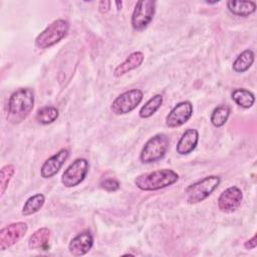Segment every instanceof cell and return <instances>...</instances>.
Instances as JSON below:
<instances>
[{"instance_id": "cell-1", "label": "cell", "mask_w": 257, "mask_h": 257, "mask_svg": "<svg viewBox=\"0 0 257 257\" xmlns=\"http://www.w3.org/2000/svg\"><path fill=\"white\" fill-rule=\"evenodd\" d=\"M34 106V93L30 88L22 87L14 91L8 100L7 119L17 124L23 121Z\"/></svg>"}, {"instance_id": "cell-2", "label": "cell", "mask_w": 257, "mask_h": 257, "mask_svg": "<svg viewBox=\"0 0 257 257\" xmlns=\"http://www.w3.org/2000/svg\"><path fill=\"white\" fill-rule=\"evenodd\" d=\"M178 180L179 175L175 171L163 169L139 175L135 184L142 191H157L175 184Z\"/></svg>"}, {"instance_id": "cell-3", "label": "cell", "mask_w": 257, "mask_h": 257, "mask_svg": "<svg viewBox=\"0 0 257 257\" xmlns=\"http://www.w3.org/2000/svg\"><path fill=\"white\" fill-rule=\"evenodd\" d=\"M68 30L69 23L66 20L56 19L37 35L35 38V46L39 49L49 48L62 40L67 35Z\"/></svg>"}, {"instance_id": "cell-4", "label": "cell", "mask_w": 257, "mask_h": 257, "mask_svg": "<svg viewBox=\"0 0 257 257\" xmlns=\"http://www.w3.org/2000/svg\"><path fill=\"white\" fill-rule=\"evenodd\" d=\"M220 182V177L212 175L188 186L185 190L187 202L197 204L204 201L218 188Z\"/></svg>"}, {"instance_id": "cell-5", "label": "cell", "mask_w": 257, "mask_h": 257, "mask_svg": "<svg viewBox=\"0 0 257 257\" xmlns=\"http://www.w3.org/2000/svg\"><path fill=\"white\" fill-rule=\"evenodd\" d=\"M170 140L166 134H157L152 137L142 149L140 159L145 164H151L163 159L169 149Z\"/></svg>"}, {"instance_id": "cell-6", "label": "cell", "mask_w": 257, "mask_h": 257, "mask_svg": "<svg viewBox=\"0 0 257 257\" xmlns=\"http://www.w3.org/2000/svg\"><path fill=\"white\" fill-rule=\"evenodd\" d=\"M143 97L144 92L139 88L124 91L114 98L110 105V110L117 115L128 113L141 103Z\"/></svg>"}, {"instance_id": "cell-7", "label": "cell", "mask_w": 257, "mask_h": 257, "mask_svg": "<svg viewBox=\"0 0 257 257\" xmlns=\"http://www.w3.org/2000/svg\"><path fill=\"white\" fill-rule=\"evenodd\" d=\"M156 12V2L152 0L138 1L132 14V26L135 30L141 31L152 22Z\"/></svg>"}, {"instance_id": "cell-8", "label": "cell", "mask_w": 257, "mask_h": 257, "mask_svg": "<svg viewBox=\"0 0 257 257\" xmlns=\"http://www.w3.org/2000/svg\"><path fill=\"white\" fill-rule=\"evenodd\" d=\"M87 172L88 162L82 158L76 159L63 172L61 176V183L66 188L75 187L85 179Z\"/></svg>"}, {"instance_id": "cell-9", "label": "cell", "mask_w": 257, "mask_h": 257, "mask_svg": "<svg viewBox=\"0 0 257 257\" xmlns=\"http://www.w3.org/2000/svg\"><path fill=\"white\" fill-rule=\"evenodd\" d=\"M27 230V224L24 222L11 223L3 227L0 231V249L4 251L16 244L25 236Z\"/></svg>"}, {"instance_id": "cell-10", "label": "cell", "mask_w": 257, "mask_h": 257, "mask_svg": "<svg viewBox=\"0 0 257 257\" xmlns=\"http://www.w3.org/2000/svg\"><path fill=\"white\" fill-rule=\"evenodd\" d=\"M193 113V104L189 100L181 101L175 105L166 116V125L170 128L185 124Z\"/></svg>"}, {"instance_id": "cell-11", "label": "cell", "mask_w": 257, "mask_h": 257, "mask_svg": "<svg viewBox=\"0 0 257 257\" xmlns=\"http://www.w3.org/2000/svg\"><path fill=\"white\" fill-rule=\"evenodd\" d=\"M243 200L241 189L232 186L224 190L218 198V207L224 213H232L236 211Z\"/></svg>"}, {"instance_id": "cell-12", "label": "cell", "mask_w": 257, "mask_h": 257, "mask_svg": "<svg viewBox=\"0 0 257 257\" xmlns=\"http://www.w3.org/2000/svg\"><path fill=\"white\" fill-rule=\"evenodd\" d=\"M69 157V151L67 149H61L56 154L48 158L40 169V175L44 179H49L55 176L65 161Z\"/></svg>"}, {"instance_id": "cell-13", "label": "cell", "mask_w": 257, "mask_h": 257, "mask_svg": "<svg viewBox=\"0 0 257 257\" xmlns=\"http://www.w3.org/2000/svg\"><path fill=\"white\" fill-rule=\"evenodd\" d=\"M93 245V236L89 230H83L74 236L69 244L68 250L73 256L85 255Z\"/></svg>"}, {"instance_id": "cell-14", "label": "cell", "mask_w": 257, "mask_h": 257, "mask_svg": "<svg viewBox=\"0 0 257 257\" xmlns=\"http://www.w3.org/2000/svg\"><path fill=\"white\" fill-rule=\"evenodd\" d=\"M199 142V133L195 128H188L180 138L176 151L179 155H188L192 153Z\"/></svg>"}, {"instance_id": "cell-15", "label": "cell", "mask_w": 257, "mask_h": 257, "mask_svg": "<svg viewBox=\"0 0 257 257\" xmlns=\"http://www.w3.org/2000/svg\"><path fill=\"white\" fill-rule=\"evenodd\" d=\"M28 247L31 250L47 251L50 248V230L46 227L37 229L28 239Z\"/></svg>"}, {"instance_id": "cell-16", "label": "cell", "mask_w": 257, "mask_h": 257, "mask_svg": "<svg viewBox=\"0 0 257 257\" xmlns=\"http://www.w3.org/2000/svg\"><path fill=\"white\" fill-rule=\"evenodd\" d=\"M144 53L141 51H135L133 53H131L125 60H123L120 64H118L114 70H113V75L115 77H120L124 74H126L127 72L138 68L144 61Z\"/></svg>"}, {"instance_id": "cell-17", "label": "cell", "mask_w": 257, "mask_h": 257, "mask_svg": "<svg viewBox=\"0 0 257 257\" xmlns=\"http://www.w3.org/2000/svg\"><path fill=\"white\" fill-rule=\"evenodd\" d=\"M228 10L237 16L248 17L256 10V3L254 1H228Z\"/></svg>"}, {"instance_id": "cell-18", "label": "cell", "mask_w": 257, "mask_h": 257, "mask_svg": "<svg viewBox=\"0 0 257 257\" xmlns=\"http://www.w3.org/2000/svg\"><path fill=\"white\" fill-rule=\"evenodd\" d=\"M254 62V52L251 49H246L241 52L232 64V68L235 72L242 73L248 70Z\"/></svg>"}, {"instance_id": "cell-19", "label": "cell", "mask_w": 257, "mask_h": 257, "mask_svg": "<svg viewBox=\"0 0 257 257\" xmlns=\"http://www.w3.org/2000/svg\"><path fill=\"white\" fill-rule=\"evenodd\" d=\"M45 197L43 194H35L28 198L23 205L22 214L24 216H30L37 213L44 205Z\"/></svg>"}, {"instance_id": "cell-20", "label": "cell", "mask_w": 257, "mask_h": 257, "mask_svg": "<svg viewBox=\"0 0 257 257\" xmlns=\"http://www.w3.org/2000/svg\"><path fill=\"white\" fill-rule=\"evenodd\" d=\"M232 99L243 108L251 107L255 102L254 94L245 88H236L232 92Z\"/></svg>"}, {"instance_id": "cell-21", "label": "cell", "mask_w": 257, "mask_h": 257, "mask_svg": "<svg viewBox=\"0 0 257 257\" xmlns=\"http://www.w3.org/2000/svg\"><path fill=\"white\" fill-rule=\"evenodd\" d=\"M163 103V95L162 94H156L153 97H151L140 109V116L142 118H149L151 117L162 105Z\"/></svg>"}, {"instance_id": "cell-22", "label": "cell", "mask_w": 257, "mask_h": 257, "mask_svg": "<svg viewBox=\"0 0 257 257\" xmlns=\"http://www.w3.org/2000/svg\"><path fill=\"white\" fill-rule=\"evenodd\" d=\"M58 115H59V112L56 107L51 105H46L37 110L35 117L38 120V122L42 124H48L56 120Z\"/></svg>"}, {"instance_id": "cell-23", "label": "cell", "mask_w": 257, "mask_h": 257, "mask_svg": "<svg viewBox=\"0 0 257 257\" xmlns=\"http://www.w3.org/2000/svg\"><path fill=\"white\" fill-rule=\"evenodd\" d=\"M230 114V107L227 104H221L217 106L211 114V122L214 126L220 127L225 124Z\"/></svg>"}, {"instance_id": "cell-24", "label": "cell", "mask_w": 257, "mask_h": 257, "mask_svg": "<svg viewBox=\"0 0 257 257\" xmlns=\"http://www.w3.org/2000/svg\"><path fill=\"white\" fill-rule=\"evenodd\" d=\"M15 173V168L13 165L11 164H8L6 166H4L2 169H1V172H0V188H1V197L4 195L7 187H8V184L10 182V180L12 179L13 175Z\"/></svg>"}, {"instance_id": "cell-25", "label": "cell", "mask_w": 257, "mask_h": 257, "mask_svg": "<svg viewBox=\"0 0 257 257\" xmlns=\"http://www.w3.org/2000/svg\"><path fill=\"white\" fill-rule=\"evenodd\" d=\"M100 187L107 192H115L119 189V183L113 178H107L100 182Z\"/></svg>"}, {"instance_id": "cell-26", "label": "cell", "mask_w": 257, "mask_h": 257, "mask_svg": "<svg viewBox=\"0 0 257 257\" xmlns=\"http://www.w3.org/2000/svg\"><path fill=\"white\" fill-rule=\"evenodd\" d=\"M110 5H111V2L110 1H100L98 3V10L101 12V13H106L109 8H110Z\"/></svg>"}, {"instance_id": "cell-27", "label": "cell", "mask_w": 257, "mask_h": 257, "mask_svg": "<svg viewBox=\"0 0 257 257\" xmlns=\"http://www.w3.org/2000/svg\"><path fill=\"white\" fill-rule=\"evenodd\" d=\"M257 246V241H256V235H254L251 239H248L245 243H244V247L248 250L254 249Z\"/></svg>"}, {"instance_id": "cell-28", "label": "cell", "mask_w": 257, "mask_h": 257, "mask_svg": "<svg viewBox=\"0 0 257 257\" xmlns=\"http://www.w3.org/2000/svg\"><path fill=\"white\" fill-rule=\"evenodd\" d=\"M115 5H116L117 10H119V9L121 8V1H120V2H119V1H116V2H115Z\"/></svg>"}]
</instances>
